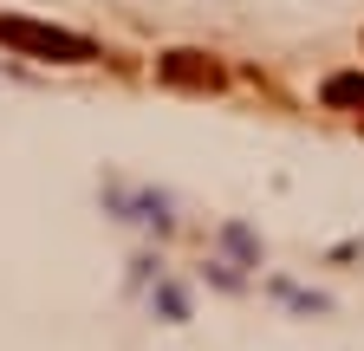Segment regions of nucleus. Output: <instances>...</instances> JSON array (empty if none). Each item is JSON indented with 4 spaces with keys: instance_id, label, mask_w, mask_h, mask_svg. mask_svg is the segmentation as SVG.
Wrapping results in <instances>:
<instances>
[{
    "instance_id": "2",
    "label": "nucleus",
    "mask_w": 364,
    "mask_h": 351,
    "mask_svg": "<svg viewBox=\"0 0 364 351\" xmlns=\"http://www.w3.org/2000/svg\"><path fill=\"white\" fill-rule=\"evenodd\" d=\"M156 78L176 85V92H221V65H215L208 53H196V46L163 53V59H156Z\"/></svg>"
},
{
    "instance_id": "3",
    "label": "nucleus",
    "mask_w": 364,
    "mask_h": 351,
    "mask_svg": "<svg viewBox=\"0 0 364 351\" xmlns=\"http://www.w3.org/2000/svg\"><path fill=\"white\" fill-rule=\"evenodd\" d=\"M326 104H364V78H332L326 85Z\"/></svg>"
},
{
    "instance_id": "1",
    "label": "nucleus",
    "mask_w": 364,
    "mask_h": 351,
    "mask_svg": "<svg viewBox=\"0 0 364 351\" xmlns=\"http://www.w3.org/2000/svg\"><path fill=\"white\" fill-rule=\"evenodd\" d=\"M0 46H14L26 59H53V65H91V59H105L98 39L65 33V26H46V20H26V14H0Z\"/></svg>"
}]
</instances>
